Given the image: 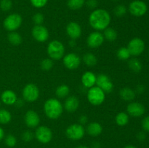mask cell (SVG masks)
<instances>
[{"label":"cell","instance_id":"cell-1","mask_svg":"<svg viewBox=\"0 0 149 148\" xmlns=\"http://www.w3.org/2000/svg\"><path fill=\"white\" fill-rule=\"evenodd\" d=\"M90 25L97 30H103L109 27L111 23V15L109 12L103 9L93 10L89 17Z\"/></svg>","mask_w":149,"mask_h":148},{"label":"cell","instance_id":"cell-2","mask_svg":"<svg viewBox=\"0 0 149 148\" xmlns=\"http://www.w3.org/2000/svg\"><path fill=\"white\" fill-rule=\"evenodd\" d=\"M44 110L49 118L55 120L62 115L63 109L62 104L59 100L55 98H51L45 102L44 104Z\"/></svg>","mask_w":149,"mask_h":148},{"label":"cell","instance_id":"cell-3","mask_svg":"<svg viewBox=\"0 0 149 148\" xmlns=\"http://www.w3.org/2000/svg\"><path fill=\"white\" fill-rule=\"evenodd\" d=\"M65 46L58 40H53L50 41L47 46V54L50 59L58 60L64 56Z\"/></svg>","mask_w":149,"mask_h":148},{"label":"cell","instance_id":"cell-4","mask_svg":"<svg viewBox=\"0 0 149 148\" xmlns=\"http://www.w3.org/2000/svg\"><path fill=\"white\" fill-rule=\"evenodd\" d=\"M105 98H106V94L98 86L91 87L87 92L88 101L93 105H100L102 103H103Z\"/></svg>","mask_w":149,"mask_h":148},{"label":"cell","instance_id":"cell-5","mask_svg":"<svg viewBox=\"0 0 149 148\" xmlns=\"http://www.w3.org/2000/svg\"><path fill=\"white\" fill-rule=\"evenodd\" d=\"M23 22V19L20 15L17 13H13L9 15L3 22V26L6 30L9 31H15L20 27Z\"/></svg>","mask_w":149,"mask_h":148},{"label":"cell","instance_id":"cell-6","mask_svg":"<svg viewBox=\"0 0 149 148\" xmlns=\"http://www.w3.org/2000/svg\"><path fill=\"white\" fill-rule=\"evenodd\" d=\"M85 133V129L79 123H74L68 126L65 131L67 137L71 140L77 141L82 139Z\"/></svg>","mask_w":149,"mask_h":148},{"label":"cell","instance_id":"cell-7","mask_svg":"<svg viewBox=\"0 0 149 148\" xmlns=\"http://www.w3.org/2000/svg\"><path fill=\"white\" fill-rule=\"evenodd\" d=\"M23 97L29 102H35L39 97V89L37 86L33 84H29L25 86L23 89Z\"/></svg>","mask_w":149,"mask_h":148},{"label":"cell","instance_id":"cell-8","mask_svg":"<svg viewBox=\"0 0 149 148\" xmlns=\"http://www.w3.org/2000/svg\"><path fill=\"white\" fill-rule=\"evenodd\" d=\"M130 53L132 56H138L143 52L145 49V43L141 38L135 37L130 41L127 47Z\"/></svg>","mask_w":149,"mask_h":148},{"label":"cell","instance_id":"cell-9","mask_svg":"<svg viewBox=\"0 0 149 148\" xmlns=\"http://www.w3.org/2000/svg\"><path fill=\"white\" fill-rule=\"evenodd\" d=\"M148 10L147 4L141 0H134L129 5V11L135 17H142Z\"/></svg>","mask_w":149,"mask_h":148},{"label":"cell","instance_id":"cell-10","mask_svg":"<svg viewBox=\"0 0 149 148\" xmlns=\"http://www.w3.org/2000/svg\"><path fill=\"white\" fill-rule=\"evenodd\" d=\"M35 136L39 142L42 144H47L52 140V132L47 126H41L36 129Z\"/></svg>","mask_w":149,"mask_h":148},{"label":"cell","instance_id":"cell-11","mask_svg":"<svg viewBox=\"0 0 149 148\" xmlns=\"http://www.w3.org/2000/svg\"><path fill=\"white\" fill-rule=\"evenodd\" d=\"M96 84L97 86L101 89L105 93L111 92L113 89V83L106 74H99L96 77Z\"/></svg>","mask_w":149,"mask_h":148},{"label":"cell","instance_id":"cell-12","mask_svg":"<svg viewBox=\"0 0 149 148\" xmlns=\"http://www.w3.org/2000/svg\"><path fill=\"white\" fill-rule=\"evenodd\" d=\"M31 33L33 39L39 42L46 41L49 38V31L42 25H36L32 29Z\"/></svg>","mask_w":149,"mask_h":148},{"label":"cell","instance_id":"cell-13","mask_svg":"<svg viewBox=\"0 0 149 148\" xmlns=\"http://www.w3.org/2000/svg\"><path fill=\"white\" fill-rule=\"evenodd\" d=\"M63 64L68 69L75 70L81 63L80 57L76 53H69L63 57Z\"/></svg>","mask_w":149,"mask_h":148},{"label":"cell","instance_id":"cell-14","mask_svg":"<svg viewBox=\"0 0 149 148\" xmlns=\"http://www.w3.org/2000/svg\"><path fill=\"white\" fill-rule=\"evenodd\" d=\"M145 107L141 103L138 102H132L128 104L127 107V114L132 117H141L145 113Z\"/></svg>","mask_w":149,"mask_h":148},{"label":"cell","instance_id":"cell-15","mask_svg":"<svg viewBox=\"0 0 149 148\" xmlns=\"http://www.w3.org/2000/svg\"><path fill=\"white\" fill-rule=\"evenodd\" d=\"M104 40L103 33L99 31H95L89 35L87 39V43L90 48H97L103 44Z\"/></svg>","mask_w":149,"mask_h":148},{"label":"cell","instance_id":"cell-16","mask_svg":"<svg viewBox=\"0 0 149 148\" xmlns=\"http://www.w3.org/2000/svg\"><path fill=\"white\" fill-rule=\"evenodd\" d=\"M25 123L29 128L37 127L40 123V118L36 112L33 110H29L26 112L24 118Z\"/></svg>","mask_w":149,"mask_h":148},{"label":"cell","instance_id":"cell-17","mask_svg":"<svg viewBox=\"0 0 149 148\" xmlns=\"http://www.w3.org/2000/svg\"><path fill=\"white\" fill-rule=\"evenodd\" d=\"M66 33L72 39H77L81 34V28L76 22H71L66 26Z\"/></svg>","mask_w":149,"mask_h":148},{"label":"cell","instance_id":"cell-18","mask_svg":"<svg viewBox=\"0 0 149 148\" xmlns=\"http://www.w3.org/2000/svg\"><path fill=\"white\" fill-rule=\"evenodd\" d=\"M1 101L7 105H13L15 104L17 100V95L13 90L7 89L3 91L1 94Z\"/></svg>","mask_w":149,"mask_h":148},{"label":"cell","instance_id":"cell-19","mask_svg":"<svg viewBox=\"0 0 149 148\" xmlns=\"http://www.w3.org/2000/svg\"><path fill=\"white\" fill-rule=\"evenodd\" d=\"M79 106V101L75 96H70L67 97L64 102V108L69 113L75 112Z\"/></svg>","mask_w":149,"mask_h":148},{"label":"cell","instance_id":"cell-20","mask_svg":"<svg viewBox=\"0 0 149 148\" xmlns=\"http://www.w3.org/2000/svg\"><path fill=\"white\" fill-rule=\"evenodd\" d=\"M96 75L91 71H87L81 76V83L86 88H91L96 84Z\"/></svg>","mask_w":149,"mask_h":148},{"label":"cell","instance_id":"cell-21","mask_svg":"<svg viewBox=\"0 0 149 148\" xmlns=\"http://www.w3.org/2000/svg\"><path fill=\"white\" fill-rule=\"evenodd\" d=\"M87 133L92 136H97L103 131V127L97 122H92L87 126Z\"/></svg>","mask_w":149,"mask_h":148},{"label":"cell","instance_id":"cell-22","mask_svg":"<svg viewBox=\"0 0 149 148\" xmlns=\"http://www.w3.org/2000/svg\"><path fill=\"white\" fill-rule=\"evenodd\" d=\"M119 95L123 100L127 102H130L135 99V91L132 89L125 87L119 91Z\"/></svg>","mask_w":149,"mask_h":148},{"label":"cell","instance_id":"cell-23","mask_svg":"<svg viewBox=\"0 0 149 148\" xmlns=\"http://www.w3.org/2000/svg\"><path fill=\"white\" fill-rule=\"evenodd\" d=\"M115 121L119 126H124L129 122V115L125 112L119 113L115 117Z\"/></svg>","mask_w":149,"mask_h":148},{"label":"cell","instance_id":"cell-24","mask_svg":"<svg viewBox=\"0 0 149 148\" xmlns=\"http://www.w3.org/2000/svg\"><path fill=\"white\" fill-rule=\"evenodd\" d=\"M7 39H8L9 42L14 46H17V45L20 44L23 41L21 36L15 31L10 32L7 36Z\"/></svg>","mask_w":149,"mask_h":148},{"label":"cell","instance_id":"cell-25","mask_svg":"<svg viewBox=\"0 0 149 148\" xmlns=\"http://www.w3.org/2000/svg\"><path fill=\"white\" fill-rule=\"evenodd\" d=\"M128 66H129L130 69L133 72L138 73L141 71L143 68L142 63L141 61L137 58H132L128 62Z\"/></svg>","mask_w":149,"mask_h":148},{"label":"cell","instance_id":"cell-26","mask_svg":"<svg viewBox=\"0 0 149 148\" xmlns=\"http://www.w3.org/2000/svg\"><path fill=\"white\" fill-rule=\"evenodd\" d=\"M70 89L65 84H63V85H60L59 86L57 87L56 90H55V94L57 97L59 98H65L69 94Z\"/></svg>","mask_w":149,"mask_h":148},{"label":"cell","instance_id":"cell-27","mask_svg":"<svg viewBox=\"0 0 149 148\" xmlns=\"http://www.w3.org/2000/svg\"><path fill=\"white\" fill-rule=\"evenodd\" d=\"M103 35L104 36V39L109 41H114L117 38V33L116 30L110 27H108L105 29Z\"/></svg>","mask_w":149,"mask_h":148},{"label":"cell","instance_id":"cell-28","mask_svg":"<svg viewBox=\"0 0 149 148\" xmlns=\"http://www.w3.org/2000/svg\"><path fill=\"white\" fill-rule=\"evenodd\" d=\"M83 61L87 66L93 67L97 64V59L94 54L87 53L83 56Z\"/></svg>","mask_w":149,"mask_h":148},{"label":"cell","instance_id":"cell-29","mask_svg":"<svg viewBox=\"0 0 149 148\" xmlns=\"http://www.w3.org/2000/svg\"><path fill=\"white\" fill-rule=\"evenodd\" d=\"M85 4V0H68L67 5L71 10H77L81 9Z\"/></svg>","mask_w":149,"mask_h":148},{"label":"cell","instance_id":"cell-30","mask_svg":"<svg viewBox=\"0 0 149 148\" xmlns=\"http://www.w3.org/2000/svg\"><path fill=\"white\" fill-rule=\"evenodd\" d=\"M11 113L5 109H0V123L7 124L11 121Z\"/></svg>","mask_w":149,"mask_h":148},{"label":"cell","instance_id":"cell-31","mask_svg":"<svg viewBox=\"0 0 149 148\" xmlns=\"http://www.w3.org/2000/svg\"><path fill=\"white\" fill-rule=\"evenodd\" d=\"M117 55L118 58L121 60H127L130 57L131 55L130 53L129 50L127 47H121L118 49L117 51Z\"/></svg>","mask_w":149,"mask_h":148},{"label":"cell","instance_id":"cell-32","mask_svg":"<svg viewBox=\"0 0 149 148\" xmlns=\"http://www.w3.org/2000/svg\"><path fill=\"white\" fill-rule=\"evenodd\" d=\"M113 13L116 16L120 17L127 13V8L124 4H119L113 10Z\"/></svg>","mask_w":149,"mask_h":148},{"label":"cell","instance_id":"cell-33","mask_svg":"<svg viewBox=\"0 0 149 148\" xmlns=\"http://www.w3.org/2000/svg\"><path fill=\"white\" fill-rule=\"evenodd\" d=\"M52 67H53V62H52V59L46 58L41 62V68L43 71H49L52 69Z\"/></svg>","mask_w":149,"mask_h":148},{"label":"cell","instance_id":"cell-34","mask_svg":"<svg viewBox=\"0 0 149 148\" xmlns=\"http://www.w3.org/2000/svg\"><path fill=\"white\" fill-rule=\"evenodd\" d=\"M13 2L11 0H1L0 1V9L4 12H7L11 10Z\"/></svg>","mask_w":149,"mask_h":148},{"label":"cell","instance_id":"cell-35","mask_svg":"<svg viewBox=\"0 0 149 148\" xmlns=\"http://www.w3.org/2000/svg\"><path fill=\"white\" fill-rule=\"evenodd\" d=\"M5 144L7 145V146L10 147H13L16 145V143H17V139H16L15 136H13L12 134L7 135L5 137Z\"/></svg>","mask_w":149,"mask_h":148},{"label":"cell","instance_id":"cell-36","mask_svg":"<svg viewBox=\"0 0 149 148\" xmlns=\"http://www.w3.org/2000/svg\"><path fill=\"white\" fill-rule=\"evenodd\" d=\"M32 5L36 8H42L47 3L48 0H30Z\"/></svg>","mask_w":149,"mask_h":148},{"label":"cell","instance_id":"cell-37","mask_svg":"<svg viewBox=\"0 0 149 148\" xmlns=\"http://www.w3.org/2000/svg\"><path fill=\"white\" fill-rule=\"evenodd\" d=\"M45 17L44 15L40 12H37L33 16V21L36 25H42L43 23Z\"/></svg>","mask_w":149,"mask_h":148},{"label":"cell","instance_id":"cell-38","mask_svg":"<svg viewBox=\"0 0 149 148\" xmlns=\"http://www.w3.org/2000/svg\"><path fill=\"white\" fill-rule=\"evenodd\" d=\"M21 138L23 141L25 142H30L33 139V133H32V131H31L27 130V131H25L21 135Z\"/></svg>","mask_w":149,"mask_h":148},{"label":"cell","instance_id":"cell-39","mask_svg":"<svg viewBox=\"0 0 149 148\" xmlns=\"http://www.w3.org/2000/svg\"><path fill=\"white\" fill-rule=\"evenodd\" d=\"M142 128L145 131L149 132V115L144 118L141 122Z\"/></svg>","mask_w":149,"mask_h":148},{"label":"cell","instance_id":"cell-40","mask_svg":"<svg viewBox=\"0 0 149 148\" xmlns=\"http://www.w3.org/2000/svg\"><path fill=\"white\" fill-rule=\"evenodd\" d=\"M86 4L90 9H95L97 7L98 3L97 0H87Z\"/></svg>","mask_w":149,"mask_h":148},{"label":"cell","instance_id":"cell-41","mask_svg":"<svg viewBox=\"0 0 149 148\" xmlns=\"http://www.w3.org/2000/svg\"><path fill=\"white\" fill-rule=\"evenodd\" d=\"M137 138L139 141H144L146 138V134L145 132L143 131H140L139 133L137 135Z\"/></svg>","mask_w":149,"mask_h":148},{"label":"cell","instance_id":"cell-42","mask_svg":"<svg viewBox=\"0 0 149 148\" xmlns=\"http://www.w3.org/2000/svg\"><path fill=\"white\" fill-rule=\"evenodd\" d=\"M87 122V116L85 115H81L80 116L79 118V124L82 125V124H84V123H86Z\"/></svg>","mask_w":149,"mask_h":148},{"label":"cell","instance_id":"cell-43","mask_svg":"<svg viewBox=\"0 0 149 148\" xmlns=\"http://www.w3.org/2000/svg\"><path fill=\"white\" fill-rule=\"evenodd\" d=\"M136 90L138 93L141 94V93H143L145 91V87H144L143 85H138V86H137Z\"/></svg>","mask_w":149,"mask_h":148},{"label":"cell","instance_id":"cell-44","mask_svg":"<svg viewBox=\"0 0 149 148\" xmlns=\"http://www.w3.org/2000/svg\"><path fill=\"white\" fill-rule=\"evenodd\" d=\"M4 137V129L1 127H0V141L2 140Z\"/></svg>","mask_w":149,"mask_h":148},{"label":"cell","instance_id":"cell-45","mask_svg":"<svg viewBox=\"0 0 149 148\" xmlns=\"http://www.w3.org/2000/svg\"><path fill=\"white\" fill-rule=\"evenodd\" d=\"M124 148H137L136 147L133 146V145H127L126 147H125Z\"/></svg>","mask_w":149,"mask_h":148},{"label":"cell","instance_id":"cell-46","mask_svg":"<svg viewBox=\"0 0 149 148\" xmlns=\"http://www.w3.org/2000/svg\"><path fill=\"white\" fill-rule=\"evenodd\" d=\"M76 148H90V147H88L87 146H84V145H81V146H79Z\"/></svg>","mask_w":149,"mask_h":148},{"label":"cell","instance_id":"cell-47","mask_svg":"<svg viewBox=\"0 0 149 148\" xmlns=\"http://www.w3.org/2000/svg\"><path fill=\"white\" fill-rule=\"evenodd\" d=\"M112 1H119V0H112Z\"/></svg>","mask_w":149,"mask_h":148},{"label":"cell","instance_id":"cell-48","mask_svg":"<svg viewBox=\"0 0 149 148\" xmlns=\"http://www.w3.org/2000/svg\"><path fill=\"white\" fill-rule=\"evenodd\" d=\"M1 100H0V105H1Z\"/></svg>","mask_w":149,"mask_h":148},{"label":"cell","instance_id":"cell-49","mask_svg":"<svg viewBox=\"0 0 149 148\" xmlns=\"http://www.w3.org/2000/svg\"><path fill=\"white\" fill-rule=\"evenodd\" d=\"M148 55H149V53H148Z\"/></svg>","mask_w":149,"mask_h":148}]
</instances>
